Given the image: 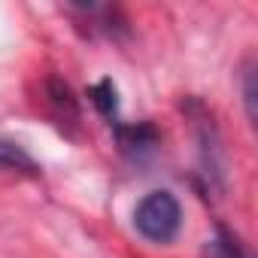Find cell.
<instances>
[{
  "mask_svg": "<svg viewBox=\"0 0 258 258\" xmlns=\"http://www.w3.org/2000/svg\"><path fill=\"white\" fill-rule=\"evenodd\" d=\"M134 228L152 243H170L182 228V207L173 191L155 188L134 207Z\"/></svg>",
  "mask_w": 258,
  "mask_h": 258,
  "instance_id": "1",
  "label": "cell"
},
{
  "mask_svg": "<svg viewBox=\"0 0 258 258\" xmlns=\"http://www.w3.org/2000/svg\"><path fill=\"white\" fill-rule=\"evenodd\" d=\"M115 137H118V146L127 152V155H146L158 146V131L155 124L149 121H140V124H115Z\"/></svg>",
  "mask_w": 258,
  "mask_h": 258,
  "instance_id": "2",
  "label": "cell"
},
{
  "mask_svg": "<svg viewBox=\"0 0 258 258\" xmlns=\"http://www.w3.org/2000/svg\"><path fill=\"white\" fill-rule=\"evenodd\" d=\"M0 170H13V173H31V176H37V173H40V164H37L22 146H16L13 140H4V137H0Z\"/></svg>",
  "mask_w": 258,
  "mask_h": 258,
  "instance_id": "3",
  "label": "cell"
},
{
  "mask_svg": "<svg viewBox=\"0 0 258 258\" xmlns=\"http://www.w3.org/2000/svg\"><path fill=\"white\" fill-rule=\"evenodd\" d=\"M88 97H91V103L100 109L103 118H109L112 124H118V91H115L112 79H100L97 85H91V88H88Z\"/></svg>",
  "mask_w": 258,
  "mask_h": 258,
  "instance_id": "4",
  "label": "cell"
},
{
  "mask_svg": "<svg viewBox=\"0 0 258 258\" xmlns=\"http://www.w3.org/2000/svg\"><path fill=\"white\" fill-rule=\"evenodd\" d=\"M204 258H249V255L225 228H216V234L204 243Z\"/></svg>",
  "mask_w": 258,
  "mask_h": 258,
  "instance_id": "5",
  "label": "cell"
},
{
  "mask_svg": "<svg viewBox=\"0 0 258 258\" xmlns=\"http://www.w3.org/2000/svg\"><path fill=\"white\" fill-rule=\"evenodd\" d=\"M243 103H246V115L255 118V67H252V61L243 70Z\"/></svg>",
  "mask_w": 258,
  "mask_h": 258,
  "instance_id": "6",
  "label": "cell"
}]
</instances>
